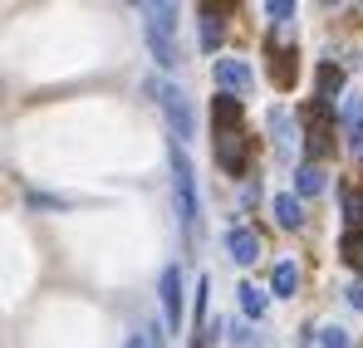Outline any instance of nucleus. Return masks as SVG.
Listing matches in <instances>:
<instances>
[{
    "instance_id": "f257e3e1",
    "label": "nucleus",
    "mask_w": 363,
    "mask_h": 348,
    "mask_svg": "<svg viewBox=\"0 0 363 348\" xmlns=\"http://www.w3.org/2000/svg\"><path fill=\"white\" fill-rule=\"evenodd\" d=\"M147 99L162 108V118H167V128H172V142H191L196 137V103L186 99V89L182 84H172V79H147Z\"/></svg>"
},
{
    "instance_id": "f03ea898",
    "label": "nucleus",
    "mask_w": 363,
    "mask_h": 348,
    "mask_svg": "<svg viewBox=\"0 0 363 348\" xmlns=\"http://www.w3.org/2000/svg\"><path fill=\"white\" fill-rule=\"evenodd\" d=\"M167 162H172V191H177V221H182V231H186V235H196V226H201V191H196V172H191V162H186V152H182L177 142H172Z\"/></svg>"
},
{
    "instance_id": "7ed1b4c3",
    "label": "nucleus",
    "mask_w": 363,
    "mask_h": 348,
    "mask_svg": "<svg viewBox=\"0 0 363 348\" xmlns=\"http://www.w3.org/2000/svg\"><path fill=\"white\" fill-rule=\"evenodd\" d=\"M147 15V50L162 69H177V5H143Z\"/></svg>"
},
{
    "instance_id": "20e7f679",
    "label": "nucleus",
    "mask_w": 363,
    "mask_h": 348,
    "mask_svg": "<svg viewBox=\"0 0 363 348\" xmlns=\"http://www.w3.org/2000/svg\"><path fill=\"white\" fill-rule=\"evenodd\" d=\"M226 255H231L236 265H255V260H260V235L250 231V226H231V231H226Z\"/></svg>"
},
{
    "instance_id": "39448f33",
    "label": "nucleus",
    "mask_w": 363,
    "mask_h": 348,
    "mask_svg": "<svg viewBox=\"0 0 363 348\" xmlns=\"http://www.w3.org/2000/svg\"><path fill=\"white\" fill-rule=\"evenodd\" d=\"M216 84L231 94H250V84H255V74H250V64L245 59H216Z\"/></svg>"
},
{
    "instance_id": "423d86ee",
    "label": "nucleus",
    "mask_w": 363,
    "mask_h": 348,
    "mask_svg": "<svg viewBox=\"0 0 363 348\" xmlns=\"http://www.w3.org/2000/svg\"><path fill=\"white\" fill-rule=\"evenodd\" d=\"M162 314H167V329L182 324V270L177 265L162 270Z\"/></svg>"
},
{
    "instance_id": "0eeeda50",
    "label": "nucleus",
    "mask_w": 363,
    "mask_h": 348,
    "mask_svg": "<svg viewBox=\"0 0 363 348\" xmlns=\"http://www.w3.org/2000/svg\"><path fill=\"white\" fill-rule=\"evenodd\" d=\"M270 137H275V152L280 157L295 152V118H290V108H270Z\"/></svg>"
},
{
    "instance_id": "6e6552de",
    "label": "nucleus",
    "mask_w": 363,
    "mask_h": 348,
    "mask_svg": "<svg viewBox=\"0 0 363 348\" xmlns=\"http://www.w3.org/2000/svg\"><path fill=\"white\" fill-rule=\"evenodd\" d=\"M270 211H275V221H280L285 231H300L304 211H300V196H295V191H280V196L270 201Z\"/></svg>"
},
{
    "instance_id": "1a4fd4ad",
    "label": "nucleus",
    "mask_w": 363,
    "mask_h": 348,
    "mask_svg": "<svg viewBox=\"0 0 363 348\" xmlns=\"http://www.w3.org/2000/svg\"><path fill=\"white\" fill-rule=\"evenodd\" d=\"M324 186H329V172L319 162H304L300 172H295V196H319Z\"/></svg>"
},
{
    "instance_id": "9d476101",
    "label": "nucleus",
    "mask_w": 363,
    "mask_h": 348,
    "mask_svg": "<svg viewBox=\"0 0 363 348\" xmlns=\"http://www.w3.org/2000/svg\"><path fill=\"white\" fill-rule=\"evenodd\" d=\"M270 79H275L280 89L295 84V50H275V45H270Z\"/></svg>"
},
{
    "instance_id": "9b49d317",
    "label": "nucleus",
    "mask_w": 363,
    "mask_h": 348,
    "mask_svg": "<svg viewBox=\"0 0 363 348\" xmlns=\"http://www.w3.org/2000/svg\"><path fill=\"white\" fill-rule=\"evenodd\" d=\"M231 128H241V99L221 94V99H216V137H226Z\"/></svg>"
},
{
    "instance_id": "f8f14e48",
    "label": "nucleus",
    "mask_w": 363,
    "mask_h": 348,
    "mask_svg": "<svg viewBox=\"0 0 363 348\" xmlns=\"http://www.w3.org/2000/svg\"><path fill=\"white\" fill-rule=\"evenodd\" d=\"M295 285H300L295 260H280V265H275V275H270V290H275V299H290V294H295Z\"/></svg>"
},
{
    "instance_id": "ddd939ff",
    "label": "nucleus",
    "mask_w": 363,
    "mask_h": 348,
    "mask_svg": "<svg viewBox=\"0 0 363 348\" xmlns=\"http://www.w3.org/2000/svg\"><path fill=\"white\" fill-rule=\"evenodd\" d=\"M339 250H344V260H349L354 270H363V226H354V231L344 235V245H339Z\"/></svg>"
},
{
    "instance_id": "4468645a",
    "label": "nucleus",
    "mask_w": 363,
    "mask_h": 348,
    "mask_svg": "<svg viewBox=\"0 0 363 348\" xmlns=\"http://www.w3.org/2000/svg\"><path fill=\"white\" fill-rule=\"evenodd\" d=\"M216 45H221V20H216V10H206V15H201V50L211 55Z\"/></svg>"
},
{
    "instance_id": "2eb2a0df",
    "label": "nucleus",
    "mask_w": 363,
    "mask_h": 348,
    "mask_svg": "<svg viewBox=\"0 0 363 348\" xmlns=\"http://www.w3.org/2000/svg\"><path fill=\"white\" fill-rule=\"evenodd\" d=\"M241 309L245 314H250V319H260V314H265V290H255V285H241Z\"/></svg>"
},
{
    "instance_id": "dca6fc26",
    "label": "nucleus",
    "mask_w": 363,
    "mask_h": 348,
    "mask_svg": "<svg viewBox=\"0 0 363 348\" xmlns=\"http://www.w3.org/2000/svg\"><path fill=\"white\" fill-rule=\"evenodd\" d=\"M344 211H349L354 226H363V186H349V191H344Z\"/></svg>"
},
{
    "instance_id": "f3484780",
    "label": "nucleus",
    "mask_w": 363,
    "mask_h": 348,
    "mask_svg": "<svg viewBox=\"0 0 363 348\" xmlns=\"http://www.w3.org/2000/svg\"><path fill=\"white\" fill-rule=\"evenodd\" d=\"M319 348H354V339H349L344 329L329 324V329H319Z\"/></svg>"
},
{
    "instance_id": "a211bd4d",
    "label": "nucleus",
    "mask_w": 363,
    "mask_h": 348,
    "mask_svg": "<svg viewBox=\"0 0 363 348\" xmlns=\"http://www.w3.org/2000/svg\"><path fill=\"white\" fill-rule=\"evenodd\" d=\"M344 118H349L354 128L363 123V94H344Z\"/></svg>"
},
{
    "instance_id": "6ab92c4d",
    "label": "nucleus",
    "mask_w": 363,
    "mask_h": 348,
    "mask_svg": "<svg viewBox=\"0 0 363 348\" xmlns=\"http://www.w3.org/2000/svg\"><path fill=\"white\" fill-rule=\"evenodd\" d=\"M265 15H270V20H290V15H295V5H290V0H270V5H265Z\"/></svg>"
},
{
    "instance_id": "aec40b11",
    "label": "nucleus",
    "mask_w": 363,
    "mask_h": 348,
    "mask_svg": "<svg viewBox=\"0 0 363 348\" xmlns=\"http://www.w3.org/2000/svg\"><path fill=\"white\" fill-rule=\"evenodd\" d=\"M344 299H349V304H354V309H363V280H354V285H349V290H344Z\"/></svg>"
},
{
    "instance_id": "412c9836",
    "label": "nucleus",
    "mask_w": 363,
    "mask_h": 348,
    "mask_svg": "<svg viewBox=\"0 0 363 348\" xmlns=\"http://www.w3.org/2000/svg\"><path fill=\"white\" fill-rule=\"evenodd\" d=\"M349 147H354V157H363V123L354 128V137H349Z\"/></svg>"
},
{
    "instance_id": "4be33fe9",
    "label": "nucleus",
    "mask_w": 363,
    "mask_h": 348,
    "mask_svg": "<svg viewBox=\"0 0 363 348\" xmlns=\"http://www.w3.org/2000/svg\"><path fill=\"white\" fill-rule=\"evenodd\" d=\"M123 348H152V344H147L143 334H133V339H128V344H123Z\"/></svg>"
}]
</instances>
